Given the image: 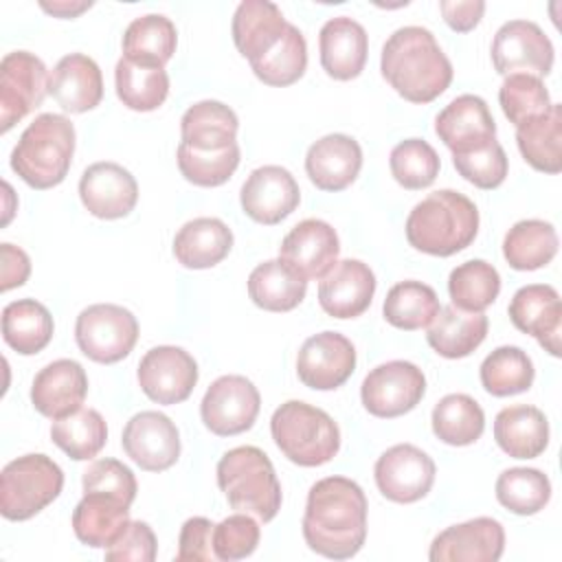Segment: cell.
Segmentation results:
<instances>
[{
    "instance_id": "cell-12",
    "label": "cell",
    "mask_w": 562,
    "mask_h": 562,
    "mask_svg": "<svg viewBox=\"0 0 562 562\" xmlns=\"http://www.w3.org/2000/svg\"><path fill=\"white\" fill-rule=\"evenodd\" d=\"M492 64L498 75H549L553 68V44L531 20L505 22L492 40Z\"/></svg>"
},
{
    "instance_id": "cell-14",
    "label": "cell",
    "mask_w": 562,
    "mask_h": 562,
    "mask_svg": "<svg viewBox=\"0 0 562 562\" xmlns=\"http://www.w3.org/2000/svg\"><path fill=\"white\" fill-rule=\"evenodd\" d=\"M435 461L413 443H397L384 450L373 468L375 485L393 503H415L435 483Z\"/></svg>"
},
{
    "instance_id": "cell-23",
    "label": "cell",
    "mask_w": 562,
    "mask_h": 562,
    "mask_svg": "<svg viewBox=\"0 0 562 562\" xmlns=\"http://www.w3.org/2000/svg\"><path fill=\"white\" fill-rule=\"evenodd\" d=\"M88 395V375L77 360L59 358L48 362L33 378L31 402L48 419H61L81 408Z\"/></svg>"
},
{
    "instance_id": "cell-51",
    "label": "cell",
    "mask_w": 562,
    "mask_h": 562,
    "mask_svg": "<svg viewBox=\"0 0 562 562\" xmlns=\"http://www.w3.org/2000/svg\"><path fill=\"white\" fill-rule=\"evenodd\" d=\"M259 536V525L248 514L237 512L213 527V553L224 562L248 558L257 549Z\"/></svg>"
},
{
    "instance_id": "cell-45",
    "label": "cell",
    "mask_w": 562,
    "mask_h": 562,
    "mask_svg": "<svg viewBox=\"0 0 562 562\" xmlns=\"http://www.w3.org/2000/svg\"><path fill=\"white\" fill-rule=\"evenodd\" d=\"M498 292L501 274L483 259H470L457 266L448 277V294L452 305L463 312H483L496 301Z\"/></svg>"
},
{
    "instance_id": "cell-55",
    "label": "cell",
    "mask_w": 562,
    "mask_h": 562,
    "mask_svg": "<svg viewBox=\"0 0 562 562\" xmlns=\"http://www.w3.org/2000/svg\"><path fill=\"white\" fill-rule=\"evenodd\" d=\"M0 290L9 292L11 288H20L26 283L29 274H31V259L29 255L13 246V244H2L0 246Z\"/></svg>"
},
{
    "instance_id": "cell-24",
    "label": "cell",
    "mask_w": 562,
    "mask_h": 562,
    "mask_svg": "<svg viewBox=\"0 0 562 562\" xmlns=\"http://www.w3.org/2000/svg\"><path fill=\"white\" fill-rule=\"evenodd\" d=\"M375 274L360 259H342L321 279L318 303L334 318H356L371 305Z\"/></svg>"
},
{
    "instance_id": "cell-16",
    "label": "cell",
    "mask_w": 562,
    "mask_h": 562,
    "mask_svg": "<svg viewBox=\"0 0 562 562\" xmlns=\"http://www.w3.org/2000/svg\"><path fill=\"white\" fill-rule=\"evenodd\" d=\"M121 446L140 470L162 472L180 457V432L165 413L140 411L125 424Z\"/></svg>"
},
{
    "instance_id": "cell-42",
    "label": "cell",
    "mask_w": 562,
    "mask_h": 562,
    "mask_svg": "<svg viewBox=\"0 0 562 562\" xmlns=\"http://www.w3.org/2000/svg\"><path fill=\"white\" fill-rule=\"evenodd\" d=\"M50 439L75 461L94 459L108 439V426L99 411L79 408L61 419H53Z\"/></svg>"
},
{
    "instance_id": "cell-10",
    "label": "cell",
    "mask_w": 562,
    "mask_h": 562,
    "mask_svg": "<svg viewBox=\"0 0 562 562\" xmlns=\"http://www.w3.org/2000/svg\"><path fill=\"white\" fill-rule=\"evenodd\" d=\"M48 70L29 50L7 53L0 61V130L9 132L29 112L42 105L48 92Z\"/></svg>"
},
{
    "instance_id": "cell-40",
    "label": "cell",
    "mask_w": 562,
    "mask_h": 562,
    "mask_svg": "<svg viewBox=\"0 0 562 562\" xmlns=\"http://www.w3.org/2000/svg\"><path fill=\"white\" fill-rule=\"evenodd\" d=\"M439 310L441 305H439L437 292L422 281L395 283L386 292V299L382 305V314L386 323L404 331L428 327Z\"/></svg>"
},
{
    "instance_id": "cell-15",
    "label": "cell",
    "mask_w": 562,
    "mask_h": 562,
    "mask_svg": "<svg viewBox=\"0 0 562 562\" xmlns=\"http://www.w3.org/2000/svg\"><path fill=\"white\" fill-rule=\"evenodd\" d=\"M356 369V347L338 331L310 336L296 356L299 380L314 391H334L342 386Z\"/></svg>"
},
{
    "instance_id": "cell-17",
    "label": "cell",
    "mask_w": 562,
    "mask_h": 562,
    "mask_svg": "<svg viewBox=\"0 0 562 562\" xmlns=\"http://www.w3.org/2000/svg\"><path fill=\"white\" fill-rule=\"evenodd\" d=\"M239 202L250 220L272 226L296 211L301 191L294 176L285 167L263 165L250 171L241 184Z\"/></svg>"
},
{
    "instance_id": "cell-1",
    "label": "cell",
    "mask_w": 562,
    "mask_h": 562,
    "mask_svg": "<svg viewBox=\"0 0 562 562\" xmlns=\"http://www.w3.org/2000/svg\"><path fill=\"white\" fill-rule=\"evenodd\" d=\"M303 538L312 551L329 560L353 558L367 538V496L347 476H327L307 492Z\"/></svg>"
},
{
    "instance_id": "cell-2",
    "label": "cell",
    "mask_w": 562,
    "mask_h": 562,
    "mask_svg": "<svg viewBox=\"0 0 562 562\" xmlns=\"http://www.w3.org/2000/svg\"><path fill=\"white\" fill-rule=\"evenodd\" d=\"M382 77L411 103H430L452 81V64L424 26H402L389 35L380 57Z\"/></svg>"
},
{
    "instance_id": "cell-54",
    "label": "cell",
    "mask_w": 562,
    "mask_h": 562,
    "mask_svg": "<svg viewBox=\"0 0 562 562\" xmlns=\"http://www.w3.org/2000/svg\"><path fill=\"white\" fill-rule=\"evenodd\" d=\"M213 522L202 516H193L184 520L178 538V562H209L215 558L213 553Z\"/></svg>"
},
{
    "instance_id": "cell-27",
    "label": "cell",
    "mask_w": 562,
    "mask_h": 562,
    "mask_svg": "<svg viewBox=\"0 0 562 562\" xmlns=\"http://www.w3.org/2000/svg\"><path fill=\"white\" fill-rule=\"evenodd\" d=\"M48 94L70 114L88 112L103 99L101 68L92 57L70 53L55 64L48 77Z\"/></svg>"
},
{
    "instance_id": "cell-28",
    "label": "cell",
    "mask_w": 562,
    "mask_h": 562,
    "mask_svg": "<svg viewBox=\"0 0 562 562\" xmlns=\"http://www.w3.org/2000/svg\"><path fill=\"white\" fill-rule=\"evenodd\" d=\"M130 522V505L105 492H83L72 512V531L92 549H108Z\"/></svg>"
},
{
    "instance_id": "cell-44",
    "label": "cell",
    "mask_w": 562,
    "mask_h": 562,
    "mask_svg": "<svg viewBox=\"0 0 562 562\" xmlns=\"http://www.w3.org/2000/svg\"><path fill=\"white\" fill-rule=\"evenodd\" d=\"M481 384L494 397H507L529 391L533 384V362L531 358L514 345L496 347L481 362Z\"/></svg>"
},
{
    "instance_id": "cell-57",
    "label": "cell",
    "mask_w": 562,
    "mask_h": 562,
    "mask_svg": "<svg viewBox=\"0 0 562 562\" xmlns=\"http://www.w3.org/2000/svg\"><path fill=\"white\" fill-rule=\"evenodd\" d=\"M40 7L46 11V13H50V15H55V18H64V20H68V18H77L79 13H83V11H88L90 7H92V2H75V0H57V2H40Z\"/></svg>"
},
{
    "instance_id": "cell-50",
    "label": "cell",
    "mask_w": 562,
    "mask_h": 562,
    "mask_svg": "<svg viewBox=\"0 0 562 562\" xmlns=\"http://www.w3.org/2000/svg\"><path fill=\"white\" fill-rule=\"evenodd\" d=\"M454 169L463 180L479 189H496L507 178V156L498 140H492L483 149L452 156Z\"/></svg>"
},
{
    "instance_id": "cell-3",
    "label": "cell",
    "mask_w": 562,
    "mask_h": 562,
    "mask_svg": "<svg viewBox=\"0 0 562 562\" xmlns=\"http://www.w3.org/2000/svg\"><path fill=\"white\" fill-rule=\"evenodd\" d=\"M404 228L415 250L432 257H450L474 241L479 233V209L468 195L439 189L413 206Z\"/></svg>"
},
{
    "instance_id": "cell-33",
    "label": "cell",
    "mask_w": 562,
    "mask_h": 562,
    "mask_svg": "<svg viewBox=\"0 0 562 562\" xmlns=\"http://www.w3.org/2000/svg\"><path fill=\"white\" fill-rule=\"evenodd\" d=\"M487 316L483 312H463L446 305L428 325L426 340L443 358L457 360L470 356L487 336Z\"/></svg>"
},
{
    "instance_id": "cell-48",
    "label": "cell",
    "mask_w": 562,
    "mask_h": 562,
    "mask_svg": "<svg viewBox=\"0 0 562 562\" xmlns=\"http://www.w3.org/2000/svg\"><path fill=\"white\" fill-rule=\"evenodd\" d=\"M498 101H501L503 114L516 127L542 116L551 108L549 90L544 88L542 79L525 72L505 77L498 90Z\"/></svg>"
},
{
    "instance_id": "cell-31",
    "label": "cell",
    "mask_w": 562,
    "mask_h": 562,
    "mask_svg": "<svg viewBox=\"0 0 562 562\" xmlns=\"http://www.w3.org/2000/svg\"><path fill=\"white\" fill-rule=\"evenodd\" d=\"M237 114L222 101H198L180 119L182 145L195 151H222L237 143Z\"/></svg>"
},
{
    "instance_id": "cell-30",
    "label": "cell",
    "mask_w": 562,
    "mask_h": 562,
    "mask_svg": "<svg viewBox=\"0 0 562 562\" xmlns=\"http://www.w3.org/2000/svg\"><path fill=\"white\" fill-rule=\"evenodd\" d=\"M494 439L514 459H536L549 446V422L536 406H507L494 419Z\"/></svg>"
},
{
    "instance_id": "cell-49",
    "label": "cell",
    "mask_w": 562,
    "mask_h": 562,
    "mask_svg": "<svg viewBox=\"0 0 562 562\" xmlns=\"http://www.w3.org/2000/svg\"><path fill=\"white\" fill-rule=\"evenodd\" d=\"M239 165V145H231L222 151H195L187 145H178V169L184 180L198 187L224 184Z\"/></svg>"
},
{
    "instance_id": "cell-11",
    "label": "cell",
    "mask_w": 562,
    "mask_h": 562,
    "mask_svg": "<svg viewBox=\"0 0 562 562\" xmlns=\"http://www.w3.org/2000/svg\"><path fill=\"white\" fill-rule=\"evenodd\" d=\"M261 406L257 386L244 375H222L204 393L200 415L217 437H233L252 428Z\"/></svg>"
},
{
    "instance_id": "cell-7",
    "label": "cell",
    "mask_w": 562,
    "mask_h": 562,
    "mask_svg": "<svg viewBox=\"0 0 562 562\" xmlns=\"http://www.w3.org/2000/svg\"><path fill=\"white\" fill-rule=\"evenodd\" d=\"M61 487L64 472L50 457H18L0 474V512L7 520H29L50 505Z\"/></svg>"
},
{
    "instance_id": "cell-37",
    "label": "cell",
    "mask_w": 562,
    "mask_h": 562,
    "mask_svg": "<svg viewBox=\"0 0 562 562\" xmlns=\"http://www.w3.org/2000/svg\"><path fill=\"white\" fill-rule=\"evenodd\" d=\"M516 143L522 158L538 171L560 173L562 171V108L551 103V108L516 127Z\"/></svg>"
},
{
    "instance_id": "cell-47",
    "label": "cell",
    "mask_w": 562,
    "mask_h": 562,
    "mask_svg": "<svg viewBox=\"0 0 562 562\" xmlns=\"http://www.w3.org/2000/svg\"><path fill=\"white\" fill-rule=\"evenodd\" d=\"M389 167L397 184H402L408 191H419L435 182V178L439 176L441 160L432 145H428L426 140L406 138L391 149Z\"/></svg>"
},
{
    "instance_id": "cell-52",
    "label": "cell",
    "mask_w": 562,
    "mask_h": 562,
    "mask_svg": "<svg viewBox=\"0 0 562 562\" xmlns=\"http://www.w3.org/2000/svg\"><path fill=\"white\" fill-rule=\"evenodd\" d=\"M81 485H83V492H105L110 496L121 498L127 505H132L138 492L134 472L116 459L92 461L83 472Z\"/></svg>"
},
{
    "instance_id": "cell-4",
    "label": "cell",
    "mask_w": 562,
    "mask_h": 562,
    "mask_svg": "<svg viewBox=\"0 0 562 562\" xmlns=\"http://www.w3.org/2000/svg\"><path fill=\"white\" fill-rule=\"evenodd\" d=\"M75 154V125L64 114H40L11 151V169L33 189H53L68 176Z\"/></svg>"
},
{
    "instance_id": "cell-22",
    "label": "cell",
    "mask_w": 562,
    "mask_h": 562,
    "mask_svg": "<svg viewBox=\"0 0 562 562\" xmlns=\"http://www.w3.org/2000/svg\"><path fill=\"white\" fill-rule=\"evenodd\" d=\"M509 318L516 329L533 336L544 351L560 356L562 303L553 285L531 283L516 290L509 301Z\"/></svg>"
},
{
    "instance_id": "cell-25",
    "label": "cell",
    "mask_w": 562,
    "mask_h": 562,
    "mask_svg": "<svg viewBox=\"0 0 562 562\" xmlns=\"http://www.w3.org/2000/svg\"><path fill=\"white\" fill-rule=\"evenodd\" d=\"M362 149L347 134H327L310 145L305 154V171L321 191H342L360 173Z\"/></svg>"
},
{
    "instance_id": "cell-8",
    "label": "cell",
    "mask_w": 562,
    "mask_h": 562,
    "mask_svg": "<svg viewBox=\"0 0 562 562\" xmlns=\"http://www.w3.org/2000/svg\"><path fill=\"white\" fill-rule=\"evenodd\" d=\"M75 340L83 356L99 364H114L130 356L138 340L136 316L114 303H94L79 312Z\"/></svg>"
},
{
    "instance_id": "cell-20",
    "label": "cell",
    "mask_w": 562,
    "mask_h": 562,
    "mask_svg": "<svg viewBox=\"0 0 562 562\" xmlns=\"http://www.w3.org/2000/svg\"><path fill=\"white\" fill-rule=\"evenodd\" d=\"M439 140L457 154L483 149L496 140V123L487 103L476 94H461L452 99L435 119Z\"/></svg>"
},
{
    "instance_id": "cell-39",
    "label": "cell",
    "mask_w": 562,
    "mask_h": 562,
    "mask_svg": "<svg viewBox=\"0 0 562 562\" xmlns=\"http://www.w3.org/2000/svg\"><path fill=\"white\" fill-rule=\"evenodd\" d=\"M432 432L448 446H470L485 428V415L479 402L465 393H450L432 408Z\"/></svg>"
},
{
    "instance_id": "cell-18",
    "label": "cell",
    "mask_w": 562,
    "mask_h": 562,
    "mask_svg": "<svg viewBox=\"0 0 562 562\" xmlns=\"http://www.w3.org/2000/svg\"><path fill=\"white\" fill-rule=\"evenodd\" d=\"M79 198L86 211L99 220H119L138 202L136 178L119 162H94L79 180Z\"/></svg>"
},
{
    "instance_id": "cell-13",
    "label": "cell",
    "mask_w": 562,
    "mask_h": 562,
    "mask_svg": "<svg viewBox=\"0 0 562 562\" xmlns=\"http://www.w3.org/2000/svg\"><path fill=\"white\" fill-rule=\"evenodd\" d=\"M138 386L156 404L184 402L198 382V364L189 351L173 345L149 349L138 362Z\"/></svg>"
},
{
    "instance_id": "cell-6",
    "label": "cell",
    "mask_w": 562,
    "mask_h": 562,
    "mask_svg": "<svg viewBox=\"0 0 562 562\" xmlns=\"http://www.w3.org/2000/svg\"><path fill=\"white\" fill-rule=\"evenodd\" d=\"M270 432L283 457L303 468L329 463L340 450L338 424L301 400H288L272 413Z\"/></svg>"
},
{
    "instance_id": "cell-9",
    "label": "cell",
    "mask_w": 562,
    "mask_h": 562,
    "mask_svg": "<svg viewBox=\"0 0 562 562\" xmlns=\"http://www.w3.org/2000/svg\"><path fill=\"white\" fill-rule=\"evenodd\" d=\"M426 393L422 369L408 360H391L367 373L360 386L364 408L382 419L411 413Z\"/></svg>"
},
{
    "instance_id": "cell-56",
    "label": "cell",
    "mask_w": 562,
    "mask_h": 562,
    "mask_svg": "<svg viewBox=\"0 0 562 562\" xmlns=\"http://www.w3.org/2000/svg\"><path fill=\"white\" fill-rule=\"evenodd\" d=\"M439 9H441V15H443L446 24L452 31L468 33L481 22V18L485 13V2H481V0H468V2L441 0Z\"/></svg>"
},
{
    "instance_id": "cell-34",
    "label": "cell",
    "mask_w": 562,
    "mask_h": 562,
    "mask_svg": "<svg viewBox=\"0 0 562 562\" xmlns=\"http://www.w3.org/2000/svg\"><path fill=\"white\" fill-rule=\"evenodd\" d=\"M178 31L167 15L147 13L130 22L123 35V57L138 66L165 68L173 57Z\"/></svg>"
},
{
    "instance_id": "cell-43",
    "label": "cell",
    "mask_w": 562,
    "mask_h": 562,
    "mask_svg": "<svg viewBox=\"0 0 562 562\" xmlns=\"http://www.w3.org/2000/svg\"><path fill=\"white\" fill-rule=\"evenodd\" d=\"M250 68L266 86H292L305 75L307 68V44L303 33L294 24H288L281 40L263 57L252 61Z\"/></svg>"
},
{
    "instance_id": "cell-38",
    "label": "cell",
    "mask_w": 562,
    "mask_h": 562,
    "mask_svg": "<svg viewBox=\"0 0 562 562\" xmlns=\"http://www.w3.org/2000/svg\"><path fill=\"white\" fill-rule=\"evenodd\" d=\"M558 252V233L544 220H520L503 239V257L514 270H538Z\"/></svg>"
},
{
    "instance_id": "cell-32",
    "label": "cell",
    "mask_w": 562,
    "mask_h": 562,
    "mask_svg": "<svg viewBox=\"0 0 562 562\" xmlns=\"http://www.w3.org/2000/svg\"><path fill=\"white\" fill-rule=\"evenodd\" d=\"M233 248V231L217 217H195L182 224L173 237L178 263L191 270L217 266Z\"/></svg>"
},
{
    "instance_id": "cell-46",
    "label": "cell",
    "mask_w": 562,
    "mask_h": 562,
    "mask_svg": "<svg viewBox=\"0 0 562 562\" xmlns=\"http://www.w3.org/2000/svg\"><path fill=\"white\" fill-rule=\"evenodd\" d=\"M496 498L518 516H531L544 509L551 498V483L536 468H509L496 479Z\"/></svg>"
},
{
    "instance_id": "cell-53",
    "label": "cell",
    "mask_w": 562,
    "mask_h": 562,
    "mask_svg": "<svg viewBox=\"0 0 562 562\" xmlns=\"http://www.w3.org/2000/svg\"><path fill=\"white\" fill-rule=\"evenodd\" d=\"M156 536L143 520H130L125 531L114 544L105 549V560L112 562H154L156 560Z\"/></svg>"
},
{
    "instance_id": "cell-29",
    "label": "cell",
    "mask_w": 562,
    "mask_h": 562,
    "mask_svg": "<svg viewBox=\"0 0 562 562\" xmlns=\"http://www.w3.org/2000/svg\"><path fill=\"white\" fill-rule=\"evenodd\" d=\"M288 24L274 2L244 0L233 15V42L252 64L281 40Z\"/></svg>"
},
{
    "instance_id": "cell-5",
    "label": "cell",
    "mask_w": 562,
    "mask_h": 562,
    "mask_svg": "<svg viewBox=\"0 0 562 562\" xmlns=\"http://www.w3.org/2000/svg\"><path fill=\"white\" fill-rule=\"evenodd\" d=\"M215 472L217 485L233 509L252 514L261 522H270L279 514L281 483L272 461L257 446H239L224 452Z\"/></svg>"
},
{
    "instance_id": "cell-35",
    "label": "cell",
    "mask_w": 562,
    "mask_h": 562,
    "mask_svg": "<svg viewBox=\"0 0 562 562\" xmlns=\"http://www.w3.org/2000/svg\"><path fill=\"white\" fill-rule=\"evenodd\" d=\"M305 292L307 281L281 259L259 263L248 277V296L266 312H290L301 305Z\"/></svg>"
},
{
    "instance_id": "cell-36",
    "label": "cell",
    "mask_w": 562,
    "mask_h": 562,
    "mask_svg": "<svg viewBox=\"0 0 562 562\" xmlns=\"http://www.w3.org/2000/svg\"><path fill=\"white\" fill-rule=\"evenodd\" d=\"M55 325L50 312L35 299H18L2 310V338L22 353H40L53 338Z\"/></svg>"
},
{
    "instance_id": "cell-41",
    "label": "cell",
    "mask_w": 562,
    "mask_h": 562,
    "mask_svg": "<svg viewBox=\"0 0 562 562\" xmlns=\"http://www.w3.org/2000/svg\"><path fill=\"white\" fill-rule=\"evenodd\" d=\"M116 97L136 112H151L160 108L169 94V75L165 68L138 66L121 57L114 68Z\"/></svg>"
},
{
    "instance_id": "cell-19",
    "label": "cell",
    "mask_w": 562,
    "mask_h": 562,
    "mask_svg": "<svg viewBox=\"0 0 562 562\" xmlns=\"http://www.w3.org/2000/svg\"><path fill=\"white\" fill-rule=\"evenodd\" d=\"M503 549V525L494 518L479 516L437 533L428 558L432 562H496Z\"/></svg>"
},
{
    "instance_id": "cell-21",
    "label": "cell",
    "mask_w": 562,
    "mask_h": 562,
    "mask_svg": "<svg viewBox=\"0 0 562 562\" xmlns=\"http://www.w3.org/2000/svg\"><path fill=\"white\" fill-rule=\"evenodd\" d=\"M340 241L331 224L310 217L299 222L281 241L279 259L307 279H323L338 259Z\"/></svg>"
},
{
    "instance_id": "cell-26",
    "label": "cell",
    "mask_w": 562,
    "mask_h": 562,
    "mask_svg": "<svg viewBox=\"0 0 562 562\" xmlns=\"http://www.w3.org/2000/svg\"><path fill=\"white\" fill-rule=\"evenodd\" d=\"M321 48V66L323 70L338 81L356 79L369 53V37L360 22L349 15L331 18L323 24L318 33Z\"/></svg>"
}]
</instances>
